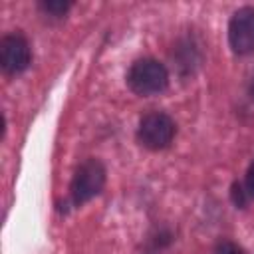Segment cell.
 <instances>
[{"mask_svg":"<svg viewBox=\"0 0 254 254\" xmlns=\"http://www.w3.org/2000/svg\"><path fill=\"white\" fill-rule=\"evenodd\" d=\"M175 133H177L175 121L163 111H151L143 115L139 121V129H137V137L141 145L151 151H161L169 147Z\"/></svg>","mask_w":254,"mask_h":254,"instance_id":"obj_3","label":"cell"},{"mask_svg":"<svg viewBox=\"0 0 254 254\" xmlns=\"http://www.w3.org/2000/svg\"><path fill=\"white\" fill-rule=\"evenodd\" d=\"M228 44L234 54L254 52V6L238 8L228 22Z\"/></svg>","mask_w":254,"mask_h":254,"instance_id":"obj_4","label":"cell"},{"mask_svg":"<svg viewBox=\"0 0 254 254\" xmlns=\"http://www.w3.org/2000/svg\"><path fill=\"white\" fill-rule=\"evenodd\" d=\"M232 198H234V204H236V206H244V204H246L244 190H242L240 185H234V187H232Z\"/></svg>","mask_w":254,"mask_h":254,"instance_id":"obj_9","label":"cell"},{"mask_svg":"<svg viewBox=\"0 0 254 254\" xmlns=\"http://www.w3.org/2000/svg\"><path fill=\"white\" fill-rule=\"evenodd\" d=\"M40 8L54 16V18H62L69 8H71V2H64V0H46V2H40Z\"/></svg>","mask_w":254,"mask_h":254,"instance_id":"obj_6","label":"cell"},{"mask_svg":"<svg viewBox=\"0 0 254 254\" xmlns=\"http://www.w3.org/2000/svg\"><path fill=\"white\" fill-rule=\"evenodd\" d=\"M250 93H252V97H254V79H252V85H250Z\"/></svg>","mask_w":254,"mask_h":254,"instance_id":"obj_10","label":"cell"},{"mask_svg":"<svg viewBox=\"0 0 254 254\" xmlns=\"http://www.w3.org/2000/svg\"><path fill=\"white\" fill-rule=\"evenodd\" d=\"M30 62H32V52H30V44H28L26 36L20 32L6 34L0 42L2 69L8 75H16V73L24 71L30 65Z\"/></svg>","mask_w":254,"mask_h":254,"instance_id":"obj_5","label":"cell"},{"mask_svg":"<svg viewBox=\"0 0 254 254\" xmlns=\"http://www.w3.org/2000/svg\"><path fill=\"white\" fill-rule=\"evenodd\" d=\"M212 254H244V252H242V248H240L238 244H234V242H230V240H220V242L214 246Z\"/></svg>","mask_w":254,"mask_h":254,"instance_id":"obj_7","label":"cell"},{"mask_svg":"<svg viewBox=\"0 0 254 254\" xmlns=\"http://www.w3.org/2000/svg\"><path fill=\"white\" fill-rule=\"evenodd\" d=\"M246 192L254 198V161L250 163L248 173H246Z\"/></svg>","mask_w":254,"mask_h":254,"instance_id":"obj_8","label":"cell"},{"mask_svg":"<svg viewBox=\"0 0 254 254\" xmlns=\"http://www.w3.org/2000/svg\"><path fill=\"white\" fill-rule=\"evenodd\" d=\"M105 185V167L97 159H87L83 161L71 179V202L75 206L85 204L93 196L101 192Z\"/></svg>","mask_w":254,"mask_h":254,"instance_id":"obj_2","label":"cell"},{"mask_svg":"<svg viewBox=\"0 0 254 254\" xmlns=\"http://www.w3.org/2000/svg\"><path fill=\"white\" fill-rule=\"evenodd\" d=\"M127 83L137 95H155L167 89L169 71L161 62L153 58H143L129 67Z\"/></svg>","mask_w":254,"mask_h":254,"instance_id":"obj_1","label":"cell"}]
</instances>
